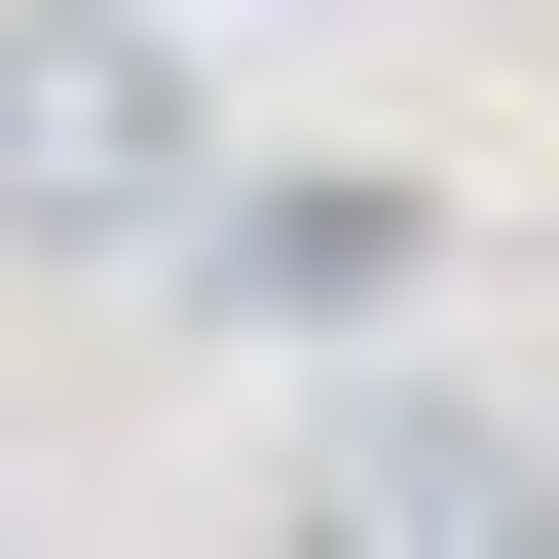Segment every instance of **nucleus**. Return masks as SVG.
<instances>
[{
  "label": "nucleus",
  "mask_w": 559,
  "mask_h": 559,
  "mask_svg": "<svg viewBox=\"0 0 559 559\" xmlns=\"http://www.w3.org/2000/svg\"><path fill=\"white\" fill-rule=\"evenodd\" d=\"M187 187H224L187 0H0V261H187Z\"/></svg>",
  "instance_id": "obj_1"
},
{
  "label": "nucleus",
  "mask_w": 559,
  "mask_h": 559,
  "mask_svg": "<svg viewBox=\"0 0 559 559\" xmlns=\"http://www.w3.org/2000/svg\"><path fill=\"white\" fill-rule=\"evenodd\" d=\"M299 559H559V448L485 373H336L299 411Z\"/></svg>",
  "instance_id": "obj_2"
},
{
  "label": "nucleus",
  "mask_w": 559,
  "mask_h": 559,
  "mask_svg": "<svg viewBox=\"0 0 559 559\" xmlns=\"http://www.w3.org/2000/svg\"><path fill=\"white\" fill-rule=\"evenodd\" d=\"M187 38H224V0H187Z\"/></svg>",
  "instance_id": "obj_3"
}]
</instances>
